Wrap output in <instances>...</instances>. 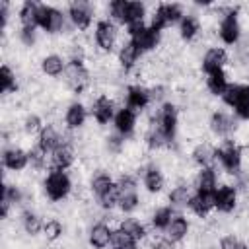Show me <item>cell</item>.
Instances as JSON below:
<instances>
[{
	"label": "cell",
	"instance_id": "6da1fadb",
	"mask_svg": "<svg viewBox=\"0 0 249 249\" xmlns=\"http://www.w3.org/2000/svg\"><path fill=\"white\" fill-rule=\"evenodd\" d=\"M224 101L235 109L241 119H249V86H228L222 93Z\"/></svg>",
	"mask_w": 249,
	"mask_h": 249
},
{
	"label": "cell",
	"instance_id": "7a4b0ae2",
	"mask_svg": "<svg viewBox=\"0 0 249 249\" xmlns=\"http://www.w3.org/2000/svg\"><path fill=\"white\" fill-rule=\"evenodd\" d=\"M45 193L51 200H62L70 193V179L62 169L51 171L45 179Z\"/></svg>",
	"mask_w": 249,
	"mask_h": 249
},
{
	"label": "cell",
	"instance_id": "3957f363",
	"mask_svg": "<svg viewBox=\"0 0 249 249\" xmlns=\"http://www.w3.org/2000/svg\"><path fill=\"white\" fill-rule=\"evenodd\" d=\"M37 25H41L47 33H56L64 25V18L58 10L51 6H39V16H37Z\"/></svg>",
	"mask_w": 249,
	"mask_h": 249
},
{
	"label": "cell",
	"instance_id": "277c9868",
	"mask_svg": "<svg viewBox=\"0 0 249 249\" xmlns=\"http://www.w3.org/2000/svg\"><path fill=\"white\" fill-rule=\"evenodd\" d=\"M66 82H68V86H70L76 93H80V91L86 89V86L89 84V74H88V70L84 68L82 60H72V62L66 66Z\"/></svg>",
	"mask_w": 249,
	"mask_h": 249
},
{
	"label": "cell",
	"instance_id": "5b68a950",
	"mask_svg": "<svg viewBox=\"0 0 249 249\" xmlns=\"http://www.w3.org/2000/svg\"><path fill=\"white\" fill-rule=\"evenodd\" d=\"M216 156L220 158L222 165L228 169V171H237L239 169V163H241V152L239 148L233 144V142H226L220 150H216Z\"/></svg>",
	"mask_w": 249,
	"mask_h": 249
},
{
	"label": "cell",
	"instance_id": "8992f818",
	"mask_svg": "<svg viewBox=\"0 0 249 249\" xmlns=\"http://www.w3.org/2000/svg\"><path fill=\"white\" fill-rule=\"evenodd\" d=\"M130 37H132L130 41H132L140 51H152V49L158 45V41H160V31H156V29H152V27H142V29L130 33Z\"/></svg>",
	"mask_w": 249,
	"mask_h": 249
},
{
	"label": "cell",
	"instance_id": "52a82bcc",
	"mask_svg": "<svg viewBox=\"0 0 249 249\" xmlns=\"http://www.w3.org/2000/svg\"><path fill=\"white\" fill-rule=\"evenodd\" d=\"M158 123L161 126L163 134L167 136V140L171 142L173 136H175V126H177V109H175V105L165 103L161 107V111H160V121Z\"/></svg>",
	"mask_w": 249,
	"mask_h": 249
},
{
	"label": "cell",
	"instance_id": "ba28073f",
	"mask_svg": "<svg viewBox=\"0 0 249 249\" xmlns=\"http://www.w3.org/2000/svg\"><path fill=\"white\" fill-rule=\"evenodd\" d=\"M115 39H117V29L111 21H99L97 27H95V41L97 45L103 49V51H111L113 45H115Z\"/></svg>",
	"mask_w": 249,
	"mask_h": 249
},
{
	"label": "cell",
	"instance_id": "9c48e42d",
	"mask_svg": "<svg viewBox=\"0 0 249 249\" xmlns=\"http://www.w3.org/2000/svg\"><path fill=\"white\" fill-rule=\"evenodd\" d=\"M70 19L78 29H86L91 23V6L88 2L70 4Z\"/></svg>",
	"mask_w": 249,
	"mask_h": 249
},
{
	"label": "cell",
	"instance_id": "30bf717a",
	"mask_svg": "<svg viewBox=\"0 0 249 249\" xmlns=\"http://www.w3.org/2000/svg\"><path fill=\"white\" fill-rule=\"evenodd\" d=\"M220 37H222V41L228 43V45H233V43L237 41V37H239V23H237L235 12H230V14L222 19V23H220Z\"/></svg>",
	"mask_w": 249,
	"mask_h": 249
},
{
	"label": "cell",
	"instance_id": "8fae6325",
	"mask_svg": "<svg viewBox=\"0 0 249 249\" xmlns=\"http://www.w3.org/2000/svg\"><path fill=\"white\" fill-rule=\"evenodd\" d=\"M235 189L233 187H220L218 191H214V206L222 212H231L235 208Z\"/></svg>",
	"mask_w": 249,
	"mask_h": 249
},
{
	"label": "cell",
	"instance_id": "7c38bea8",
	"mask_svg": "<svg viewBox=\"0 0 249 249\" xmlns=\"http://www.w3.org/2000/svg\"><path fill=\"white\" fill-rule=\"evenodd\" d=\"M189 206L196 216H206L214 208V193H196L195 196H191Z\"/></svg>",
	"mask_w": 249,
	"mask_h": 249
},
{
	"label": "cell",
	"instance_id": "4fadbf2b",
	"mask_svg": "<svg viewBox=\"0 0 249 249\" xmlns=\"http://www.w3.org/2000/svg\"><path fill=\"white\" fill-rule=\"evenodd\" d=\"M150 91L140 88V86H130L128 91H126V107L136 111V109H144L150 101Z\"/></svg>",
	"mask_w": 249,
	"mask_h": 249
},
{
	"label": "cell",
	"instance_id": "5bb4252c",
	"mask_svg": "<svg viewBox=\"0 0 249 249\" xmlns=\"http://www.w3.org/2000/svg\"><path fill=\"white\" fill-rule=\"evenodd\" d=\"M2 161H4V165H6L8 169H12V171H19V169H23V167L27 165V161H29V154H25V152L19 150V148H10V150L4 152Z\"/></svg>",
	"mask_w": 249,
	"mask_h": 249
},
{
	"label": "cell",
	"instance_id": "9a60e30c",
	"mask_svg": "<svg viewBox=\"0 0 249 249\" xmlns=\"http://www.w3.org/2000/svg\"><path fill=\"white\" fill-rule=\"evenodd\" d=\"M91 113H93V117H95V121L99 124H107L113 119V101L109 97H105V95L97 97L95 103H93Z\"/></svg>",
	"mask_w": 249,
	"mask_h": 249
},
{
	"label": "cell",
	"instance_id": "2e32d148",
	"mask_svg": "<svg viewBox=\"0 0 249 249\" xmlns=\"http://www.w3.org/2000/svg\"><path fill=\"white\" fill-rule=\"evenodd\" d=\"M111 239H113V231L105 224H95L89 231V243L95 249H105Z\"/></svg>",
	"mask_w": 249,
	"mask_h": 249
},
{
	"label": "cell",
	"instance_id": "e0dca14e",
	"mask_svg": "<svg viewBox=\"0 0 249 249\" xmlns=\"http://www.w3.org/2000/svg\"><path fill=\"white\" fill-rule=\"evenodd\" d=\"M134 123H136V115L132 109H121L117 115H115V128L121 132V134H130L132 128H134Z\"/></svg>",
	"mask_w": 249,
	"mask_h": 249
},
{
	"label": "cell",
	"instance_id": "ac0fdd59",
	"mask_svg": "<svg viewBox=\"0 0 249 249\" xmlns=\"http://www.w3.org/2000/svg\"><path fill=\"white\" fill-rule=\"evenodd\" d=\"M60 136L58 132L53 128V126H45L41 132H39V148L47 154V152H54L58 146H60Z\"/></svg>",
	"mask_w": 249,
	"mask_h": 249
},
{
	"label": "cell",
	"instance_id": "d6986e66",
	"mask_svg": "<svg viewBox=\"0 0 249 249\" xmlns=\"http://www.w3.org/2000/svg\"><path fill=\"white\" fill-rule=\"evenodd\" d=\"M140 53H142V51H140L132 41L124 43V45L121 47V51H119V62H121V66H123L124 70L132 68V66H134V62L138 60Z\"/></svg>",
	"mask_w": 249,
	"mask_h": 249
},
{
	"label": "cell",
	"instance_id": "ffe728a7",
	"mask_svg": "<svg viewBox=\"0 0 249 249\" xmlns=\"http://www.w3.org/2000/svg\"><path fill=\"white\" fill-rule=\"evenodd\" d=\"M226 58H228V56H226V51H222V49H210V51L204 54L202 68H204L208 74L214 72V70H222Z\"/></svg>",
	"mask_w": 249,
	"mask_h": 249
},
{
	"label": "cell",
	"instance_id": "44dd1931",
	"mask_svg": "<svg viewBox=\"0 0 249 249\" xmlns=\"http://www.w3.org/2000/svg\"><path fill=\"white\" fill-rule=\"evenodd\" d=\"M72 161H74V150L70 148V144H60L53 152V163L56 169H66L72 165Z\"/></svg>",
	"mask_w": 249,
	"mask_h": 249
},
{
	"label": "cell",
	"instance_id": "7402d4cb",
	"mask_svg": "<svg viewBox=\"0 0 249 249\" xmlns=\"http://www.w3.org/2000/svg\"><path fill=\"white\" fill-rule=\"evenodd\" d=\"M198 193H214L216 191V173L210 167H202L196 175Z\"/></svg>",
	"mask_w": 249,
	"mask_h": 249
},
{
	"label": "cell",
	"instance_id": "603a6c76",
	"mask_svg": "<svg viewBox=\"0 0 249 249\" xmlns=\"http://www.w3.org/2000/svg\"><path fill=\"white\" fill-rule=\"evenodd\" d=\"M187 233H189V222L183 216L173 218L171 224L167 226V237H169V241H181Z\"/></svg>",
	"mask_w": 249,
	"mask_h": 249
},
{
	"label": "cell",
	"instance_id": "cb8c5ba5",
	"mask_svg": "<svg viewBox=\"0 0 249 249\" xmlns=\"http://www.w3.org/2000/svg\"><path fill=\"white\" fill-rule=\"evenodd\" d=\"M86 121V109L82 103H72L68 109H66V124L70 128H78L82 126Z\"/></svg>",
	"mask_w": 249,
	"mask_h": 249
},
{
	"label": "cell",
	"instance_id": "d4e9b609",
	"mask_svg": "<svg viewBox=\"0 0 249 249\" xmlns=\"http://www.w3.org/2000/svg\"><path fill=\"white\" fill-rule=\"evenodd\" d=\"M210 126H212V130H214L216 134L226 136L228 132H231V128H233V121H231L226 113H214L212 119H210Z\"/></svg>",
	"mask_w": 249,
	"mask_h": 249
},
{
	"label": "cell",
	"instance_id": "484cf974",
	"mask_svg": "<svg viewBox=\"0 0 249 249\" xmlns=\"http://www.w3.org/2000/svg\"><path fill=\"white\" fill-rule=\"evenodd\" d=\"M39 6H41V4H35V2H25V4L21 6V10H19V18H21L23 27H35V25H37Z\"/></svg>",
	"mask_w": 249,
	"mask_h": 249
},
{
	"label": "cell",
	"instance_id": "4316f807",
	"mask_svg": "<svg viewBox=\"0 0 249 249\" xmlns=\"http://www.w3.org/2000/svg\"><path fill=\"white\" fill-rule=\"evenodd\" d=\"M144 185H146V189L150 193L161 191V187H163V175H161V171L158 167H154V165L148 167L146 173H144Z\"/></svg>",
	"mask_w": 249,
	"mask_h": 249
},
{
	"label": "cell",
	"instance_id": "83f0119b",
	"mask_svg": "<svg viewBox=\"0 0 249 249\" xmlns=\"http://www.w3.org/2000/svg\"><path fill=\"white\" fill-rule=\"evenodd\" d=\"M206 84H208V89H210L212 93H216V95H222V93L226 91V88H228V84H226V74H224L222 70L210 72Z\"/></svg>",
	"mask_w": 249,
	"mask_h": 249
},
{
	"label": "cell",
	"instance_id": "f1b7e54d",
	"mask_svg": "<svg viewBox=\"0 0 249 249\" xmlns=\"http://www.w3.org/2000/svg\"><path fill=\"white\" fill-rule=\"evenodd\" d=\"M41 68H43V72L49 74V76H58V74H62V70H64V62H62L60 56L49 54L47 58H43Z\"/></svg>",
	"mask_w": 249,
	"mask_h": 249
},
{
	"label": "cell",
	"instance_id": "f546056e",
	"mask_svg": "<svg viewBox=\"0 0 249 249\" xmlns=\"http://www.w3.org/2000/svg\"><path fill=\"white\" fill-rule=\"evenodd\" d=\"M121 230L124 231V233H128L134 241H138V239H142L144 235H146V230H144V226L138 222V220H134V218H128V220H124L123 224H121Z\"/></svg>",
	"mask_w": 249,
	"mask_h": 249
},
{
	"label": "cell",
	"instance_id": "4dcf8cb0",
	"mask_svg": "<svg viewBox=\"0 0 249 249\" xmlns=\"http://www.w3.org/2000/svg\"><path fill=\"white\" fill-rule=\"evenodd\" d=\"M214 156H216V152H214L210 146H206V144L196 146V148H195V152H193L195 161H196V163H200L202 167H206V165H208V163L214 160Z\"/></svg>",
	"mask_w": 249,
	"mask_h": 249
},
{
	"label": "cell",
	"instance_id": "1f68e13d",
	"mask_svg": "<svg viewBox=\"0 0 249 249\" xmlns=\"http://www.w3.org/2000/svg\"><path fill=\"white\" fill-rule=\"evenodd\" d=\"M113 249H136V241L123 230L113 231Z\"/></svg>",
	"mask_w": 249,
	"mask_h": 249
},
{
	"label": "cell",
	"instance_id": "d6a6232c",
	"mask_svg": "<svg viewBox=\"0 0 249 249\" xmlns=\"http://www.w3.org/2000/svg\"><path fill=\"white\" fill-rule=\"evenodd\" d=\"M111 187H113V181H111V177L105 175V173H99V175H95V177L91 179V189H93V193H95L97 196H101L103 193H107Z\"/></svg>",
	"mask_w": 249,
	"mask_h": 249
},
{
	"label": "cell",
	"instance_id": "836d02e7",
	"mask_svg": "<svg viewBox=\"0 0 249 249\" xmlns=\"http://www.w3.org/2000/svg\"><path fill=\"white\" fill-rule=\"evenodd\" d=\"M196 31H198V21H196V18L185 16V18L181 19V37H183V39H193V37L196 35Z\"/></svg>",
	"mask_w": 249,
	"mask_h": 249
},
{
	"label": "cell",
	"instance_id": "e575fe53",
	"mask_svg": "<svg viewBox=\"0 0 249 249\" xmlns=\"http://www.w3.org/2000/svg\"><path fill=\"white\" fill-rule=\"evenodd\" d=\"M169 200H171V204H175V206H185V204H189V200H191L189 189H187V187H175V189H171Z\"/></svg>",
	"mask_w": 249,
	"mask_h": 249
},
{
	"label": "cell",
	"instance_id": "d590c367",
	"mask_svg": "<svg viewBox=\"0 0 249 249\" xmlns=\"http://www.w3.org/2000/svg\"><path fill=\"white\" fill-rule=\"evenodd\" d=\"M152 224L158 230H167V226L171 224V208H160V210H156V214L152 218Z\"/></svg>",
	"mask_w": 249,
	"mask_h": 249
},
{
	"label": "cell",
	"instance_id": "8d00e7d4",
	"mask_svg": "<svg viewBox=\"0 0 249 249\" xmlns=\"http://www.w3.org/2000/svg\"><path fill=\"white\" fill-rule=\"evenodd\" d=\"M126 8H128V2L126 0H115V2L109 4L111 16L117 21H123V23H126Z\"/></svg>",
	"mask_w": 249,
	"mask_h": 249
},
{
	"label": "cell",
	"instance_id": "74e56055",
	"mask_svg": "<svg viewBox=\"0 0 249 249\" xmlns=\"http://www.w3.org/2000/svg\"><path fill=\"white\" fill-rule=\"evenodd\" d=\"M0 89L4 93L16 89V78H14V74L8 66H2V70H0Z\"/></svg>",
	"mask_w": 249,
	"mask_h": 249
},
{
	"label": "cell",
	"instance_id": "f35d334b",
	"mask_svg": "<svg viewBox=\"0 0 249 249\" xmlns=\"http://www.w3.org/2000/svg\"><path fill=\"white\" fill-rule=\"evenodd\" d=\"M23 228H25V231H27L29 235L39 233V230H41V220H39V216L33 214V212H23Z\"/></svg>",
	"mask_w": 249,
	"mask_h": 249
},
{
	"label": "cell",
	"instance_id": "ab89813d",
	"mask_svg": "<svg viewBox=\"0 0 249 249\" xmlns=\"http://www.w3.org/2000/svg\"><path fill=\"white\" fill-rule=\"evenodd\" d=\"M119 198H121L119 187H117V185H113L107 193H103V195L99 196V202H101V206H103V208H113V206L119 202Z\"/></svg>",
	"mask_w": 249,
	"mask_h": 249
},
{
	"label": "cell",
	"instance_id": "60d3db41",
	"mask_svg": "<svg viewBox=\"0 0 249 249\" xmlns=\"http://www.w3.org/2000/svg\"><path fill=\"white\" fill-rule=\"evenodd\" d=\"M119 206H121L123 212H132V210L138 206V195H136V193L121 195V198H119Z\"/></svg>",
	"mask_w": 249,
	"mask_h": 249
},
{
	"label": "cell",
	"instance_id": "b9f144b4",
	"mask_svg": "<svg viewBox=\"0 0 249 249\" xmlns=\"http://www.w3.org/2000/svg\"><path fill=\"white\" fill-rule=\"evenodd\" d=\"M165 25H169V21H167V16H165V10H163V4L154 12V16H152V29H156V31H160V29H163Z\"/></svg>",
	"mask_w": 249,
	"mask_h": 249
},
{
	"label": "cell",
	"instance_id": "7bdbcfd3",
	"mask_svg": "<svg viewBox=\"0 0 249 249\" xmlns=\"http://www.w3.org/2000/svg\"><path fill=\"white\" fill-rule=\"evenodd\" d=\"M60 233H62V224L60 222L49 220L45 224V235H47V239H56V237H60Z\"/></svg>",
	"mask_w": 249,
	"mask_h": 249
},
{
	"label": "cell",
	"instance_id": "ee69618b",
	"mask_svg": "<svg viewBox=\"0 0 249 249\" xmlns=\"http://www.w3.org/2000/svg\"><path fill=\"white\" fill-rule=\"evenodd\" d=\"M163 10H165V16H167V21L173 23L177 19H183V12H181V6L179 4H163Z\"/></svg>",
	"mask_w": 249,
	"mask_h": 249
},
{
	"label": "cell",
	"instance_id": "f6af8a7d",
	"mask_svg": "<svg viewBox=\"0 0 249 249\" xmlns=\"http://www.w3.org/2000/svg\"><path fill=\"white\" fill-rule=\"evenodd\" d=\"M119 193L121 195H126V193H136V183H134V179L132 177H128V175H123L121 179H119Z\"/></svg>",
	"mask_w": 249,
	"mask_h": 249
},
{
	"label": "cell",
	"instance_id": "bcb514c9",
	"mask_svg": "<svg viewBox=\"0 0 249 249\" xmlns=\"http://www.w3.org/2000/svg\"><path fill=\"white\" fill-rule=\"evenodd\" d=\"M2 196L8 198L10 202H19V200H21V193H19V189H18V187H12V185H4V189H2Z\"/></svg>",
	"mask_w": 249,
	"mask_h": 249
},
{
	"label": "cell",
	"instance_id": "7dc6e473",
	"mask_svg": "<svg viewBox=\"0 0 249 249\" xmlns=\"http://www.w3.org/2000/svg\"><path fill=\"white\" fill-rule=\"evenodd\" d=\"M23 128H25V132H37V130H43V128H41V119H39L37 115H29V117L25 119V123H23Z\"/></svg>",
	"mask_w": 249,
	"mask_h": 249
},
{
	"label": "cell",
	"instance_id": "c3c4849f",
	"mask_svg": "<svg viewBox=\"0 0 249 249\" xmlns=\"http://www.w3.org/2000/svg\"><path fill=\"white\" fill-rule=\"evenodd\" d=\"M19 37H21L23 45L31 47V45L35 43V27H21V31H19Z\"/></svg>",
	"mask_w": 249,
	"mask_h": 249
},
{
	"label": "cell",
	"instance_id": "681fc988",
	"mask_svg": "<svg viewBox=\"0 0 249 249\" xmlns=\"http://www.w3.org/2000/svg\"><path fill=\"white\" fill-rule=\"evenodd\" d=\"M29 161H31L35 167H41V165L45 163V152L37 146L35 150H31V152H29Z\"/></svg>",
	"mask_w": 249,
	"mask_h": 249
},
{
	"label": "cell",
	"instance_id": "f907efd6",
	"mask_svg": "<svg viewBox=\"0 0 249 249\" xmlns=\"http://www.w3.org/2000/svg\"><path fill=\"white\" fill-rule=\"evenodd\" d=\"M239 241L233 237V235H224L220 239V249H237Z\"/></svg>",
	"mask_w": 249,
	"mask_h": 249
},
{
	"label": "cell",
	"instance_id": "816d5d0a",
	"mask_svg": "<svg viewBox=\"0 0 249 249\" xmlns=\"http://www.w3.org/2000/svg\"><path fill=\"white\" fill-rule=\"evenodd\" d=\"M121 144H123V142H121L119 136H109V138H107V148H109L111 152H119V150H121Z\"/></svg>",
	"mask_w": 249,
	"mask_h": 249
},
{
	"label": "cell",
	"instance_id": "f5cc1de1",
	"mask_svg": "<svg viewBox=\"0 0 249 249\" xmlns=\"http://www.w3.org/2000/svg\"><path fill=\"white\" fill-rule=\"evenodd\" d=\"M6 21H8V4L2 2V4H0V25L4 27Z\"/></svg>",
	"mask_w": 249,
	"mask_h": 249
},
{
	"label": "cell",
	"instance_id": "db71d44e",
	"mask_svg": "<svg viewBox=\"0 0 249 249\" xmlns=\"http://www.w3.org/2000/svg\"><path fill=\"white\" fill-rule=\"evenodd\" d=\"M10 204H12V202H10L8 198H4V196H2V200H0V216H2V218H6V216H8Z\"/></svg>",
	"mask_w": 249,
	"mask_h": 249
},
{
	"label": "cell",
	"instance_id": "11a10c76",
	"mask_svg": "<svg viewBox=\"0 0 249 249\" xmlns=\"http://www.w3.org/2000/svg\"><path fill=\"white\" fill-rule=\"evenodd\" d=\"M156 249H173V245H171V241H160L156 245Z\"/></svg>",
	"mask_w": 249,
	"mask_h": 249
},
{
	"label": "cell",
	"instance_id": "9f6ffc18",
	"mask_svg": "<svg viewBox=\"0 0 249 249\" xmlns=\"http://www.w3.org/2000/svg\"><path fill=\"white\" fill-rule=\"evenodd\" d=\"M237 249H249V247H247L245 243H239V245H237Z\"/></svg>",
	"mask_w": 249,
	"mask_h": 249
}]
</instances>
